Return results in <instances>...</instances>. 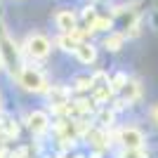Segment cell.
Instances as JSON below:
<instances>
[{
    "mask_svg": "<svg viewBox=\"0 0 158 158\" xmlns=\"http://www.w3.org/2000/svg\"><path fill=\"white\" fill-rule=\"evenodd\" d=\"M151 118H153V123L158 125V104H156V106L151 109Z\"/></svg>",
    "mask_w": 158,
    "mask_h": 158,
    "instance_id": "10",
    "label": "cell"
},
{
    "mask_svg": "<svg viewBox=\"0 0 158 158\" xmlns=\"http://www.w3.org/2000/svg\"><path fill=\"white\" fill-rule=\"evenodd\" d=\"M57 26H59L64 33H71L73 28H76V14H73L71 10H61V12H57Z\"/></svg>",
    "mask_w": 158,
    "mask_h": 158,
    "instance_id": "5",
    "label": "cell"
},
{
    "mask_svg": "<svg viewBox=\"0 0 158 158\" xmlns=\"http://www.w3.org/2000/svg\"><path fill=\"white\" fill-rule=\"evenodd\" d=\"M123 40H125V35H120V33H111V35L104 40V47H106V50H111V52H116V50H120Z\"/></svg>",
    "mask_w": 158,
    "mask_h": 158,
    "instance_id": "8",
    "label": "cell"
},
{
    "mask_svg": "<svg viewBox=\"0 0 158 158\" xmlns=\"http://www.w3.org/2000/svg\"><path fill=\"white\" fill-rule=\"evenodd\" d=\"M47 113H43V111H33L31 116H28V127H31L35 135H43V132L47 130Z\"/></svg>",
    "mask_w": 158,
    "mask_h": 158,
    "instance_id": "4",
    "label": "cell"
},
{
    "mask_svg": "<svg viewBox=\"0 0 158 158\" xmlns=\"http://www.w3.org/2000/svg\"><path fill=\"white\" fill-rule=\"evenodd\" d=\"M123 97L127 99V102H135V99L139 97V87L135 80H125V85H123Z\"/></svg>",
    "mask_w": 158,
    "mask_h": 158,
    "instance_id": "7",
    "label": "cell"
},
{
    "mask_svg": "<svg viewBox=\"0 0 158 158\" xmlns=\"http://www.w3.org/2000/svg\"><path fill=\"white\" fill-rule=\"evenodd\" d=\"M0 66H5V61H2V52H0Z\"/></svg>",
    "mask_w": 158,
    "mask_h": 158,
    "instance_id": "11",
    "label": "cell"
},
{
    "mask_svg": "<svg viewBox=\"0 0 158 158\" xmlns=\"http://www.w3.org/2000/svg\"><path fill=\"white\" fill-rule=\"evenodd\" d=\"M120 142H123L125 149H142L144 135H142L137 127H123V130H120Z\"/></svg>",
    "mask_w": 158,
    "mask_h": 158,
    "instance_id": "3",
    "label": "cell"
},
{
    "mask_svg": "<svg viewBox=\"0 0 158 158\" xmlns=\"http://www.w3.org/2000/svg\"><path fill=\"white\" fill-rule=\"evenodd\" d=\"M120 158H146V156L142 153V149H127Z\"/></svg>",
    "mask_w": 158,
    "mask_h": 158,
    "instance_id": "9",
    "label": "cell"
},
{
    "mask_svg": "<svg viewBox=\"0 0 158 158\" xmlns=\"http://www.w3.org/2000/svg\"><path fill=\"white\" fill-rule=\"evenodd\" d=\"M76 57H78L83 64H92L94 57H97V52H94V47L90 45V43H78V47H76Z\"/></svg>",
    "mask_w": 158,
    "mask_h": 158,
    "instance_id": "6",
    "label": "cell"
},
{
    "mask_svg": "<svg viewBox=\"0 0 158 158\" xmlns=\"http://www.w3.org/2000/svg\"><path fill=\"white\" fill-rule=\"evenodd\" d=\"M19 83L24 85V90H28V92H45V90H47V80H45V76H43L38 69H33V66L21 69Z\"/></svg>",
    "mask_w": 158,
    "mask_h": 158,
    "instance_id": "1",
    "label": "cell"
},
{
    "mask_svg": "<svg viewBox=\"0 0 158 158\" xmlns=\"http://www.w3.org/2000/svg\"><path fill=\"white\" fill-rule=\"evenodd\" d=\"M26 52L33 59H45L50 54V40L45 35H40V33H33V35L26 38Z\"/></svg>",
    "mask_w": 158,
    "mask_h": 158,
    "instance_id": "2",
    "label": "cell"
}]
</instances>
